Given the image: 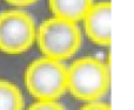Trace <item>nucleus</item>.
I'll return each instance as SVG.
<instances>
[{"label":"nucleus","instance_id":"nucleus-1","mask_svg":"<svg viewBox=\"0 0 134 110\" xmlns=\"http://www.w3.org/2000/svg\"><path fill=\"white\" fill-rule=\"evenodd\" d=\"M111 84L109 68L95 56H83L67 67V91L76 100L98 102L107 94Z\"/></svg>","mask_w":134,"mask_h":110},{"label":"nucleus","instance_id":"nucleus-2","mask_svg":"<svg viewBox=\"0 0 134 110\" xmlns=\"http://www.w3.org/2000/svg\"><path fill=\"white\" fill-rule=\"evenodd\" d=\"M35 42L45 57L64 62L79 52L82 35L78 23L52 16L37 27Z\"/></svg>","mask_w":134,"mask_h":110},{"label":"nucleus","instance_id":"nucleus-3","mask_svg":"<svg viewBox=\"0 0 134 110\" xmlns=\"http://www.w3.org/2000/svg\"><path fill=\"white\" fill-rule=\"evenodd\" d=\"M25 85L37 101H58L67 91V66L45 56L34 60L25 71Z\"/></svg>","mask_w":134,"mask_h":110},{"label":"nucleus","instance_id":"nucleus-4","mask_svg":"<svg viewBox=\"0 0 134 110\" xmlns=\"http://www.w3.org/2000/svg\"><path fill=\"white\" fill-rule=\"evenodd\" d=\"M37 38V25L31 14L23 9L0 13V51L8 55L27 52Z\"/></svg>","mask_w":134,"mask_h":110},{"label":"nucleus","instance_id":"nucleus-5","mask_svg":"<svg viewBox=\"0 0 134 110\" xmlns=\"http://www.w3.org/2000/svg\"><path fill=\"white\" fill-rule=\"evenodd\" d=\"M111 2L99 1L92 5L82 19L86 35L98 46H111Z\"/></svg>","mask_w":134,"mask_h":110},{"label":"nucleus","instance_id":"nucleus-6","mask_svg":"<svg viewBox=\"0 0 134 110\" xmlns=\"http://www.w3.org/2000/svg\"><path fill=\"white\" fill-rule=\"evenodd\" d=\"M94 0H48L53 16L78 23L82 21Z\"/></svg>","mask_w":134,"mask_h":110},{"label":"nucleus","instance_id":"nucleus-7","mask_svg":"<svg viewBox=\"0 0 134 110\" xmlns=\"http://www.w3.org/2000/svg\"><path fill=\"white\" fill-rule=\"evenodd\" d=\"M25 99L14 83L0 80V110H24Z\"/></svg>","mask_w":134,"mask_h":110},{"label":"nucleus","instance_id":"nucleus-8","mask_svg":"<svg viewBox=\"0 0 134 110\" xmlns=\"http://www.w3.org/2000/svg\"><path fill=\"white\" fill-rule=\"evenodd\" d=\"M27 110H66V108L58 101H37Z\"/></svg>","mask_w":134,"mask_h":110},{"label":"nucleus","instance_id":"nucleus-9","mask_svg":"<svg viewBox=\"0 0 134 110\" xmlns=\"http://www.w3.org/2000/svg\"><path fill=\"white\" fill-rule=\"evenodd\" d=\"M79 110H111V106L107 103H102L101 101L98 102H88Z\"/></svg>","mask_w":134,"mask_h":110},{"label":"nucleus","instance_id":"nucleus-10","mask_svg":"<svg viewBox=\"0 0 134 110\" xmlns=\"http://www.w3.org/2000/svg\"><path fill=\"white\" fill-rule=\"evenodd\" d=\"M5 1L14 7L23 8V7H27V6H31V5L35 4L38 0H5Z\"/></svg>","mask_w":134,"mask_h":110}]
</instances>
